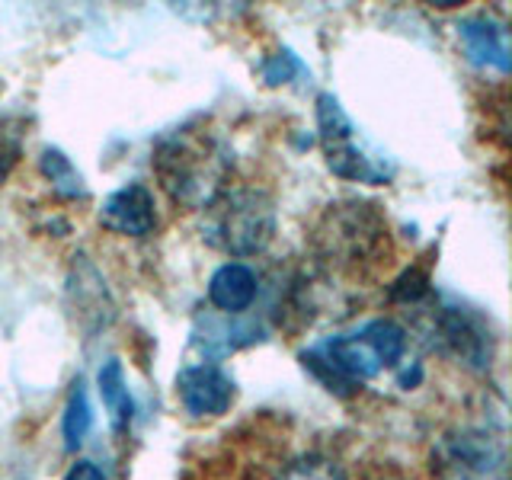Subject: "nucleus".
<instances>
[{
    "instance_id": "a211bd4d",
    "label": "nucleus",
    "mask_w": 512,
    "mask_h": 480,
    "mask_svg": "<svg viewBox=\"0 0 512 480\" xmlns=\"http://www.w3.org/2000/svg\"><path fill=\"white\" fill-rule=\"evenodd\" d=\"M263 80L269 87H279V84H288L295 74H301L304 71V64L298 61V55H292L288 48H282V52H276V55H269L266 61H263Z\"/></svg>"
},
{
    "instance_id": "4468645a",
    "label": "nucleus",
    "mask_w": 512,
    "mask_h": 480,
    "mask_svg": "<svg viewBox=\"0 0 512 480\" xmlns=\"http://www.w3.org/2000/svg\"><path fill=\"white\" fill-rule=\"evenodd\" d=\"M39 170L42 176L48 180V186H52L55 196L61 199H71V202H84L90 196V189L84 183V173H80L74 164H71V157L64 154L61 148H45L39 154Z\"/></svg>"
},
{
    "instance_id": "f257e3e1",
    "label": "nucleus",
    "mask_w": 512,
    "mask_h": 480,
    "mask_svg": "<svg viewBox=\"0 0 512 480\" xmlns=\"http://www.w3.org/2000/svg\"><path fill=\"white\" fill-rule=\"evenodd\" d=\"M154 173L173 202L205 212L231 183L234 154L208 128H176L154 148Z\"/></svg>"
},
{
    "instance_id": "9b49d317",
    "label": "nucleus",
    "mask_w": 512,
    "mask_h": 480,
    "mask_svg": "<svg viewBox=\"0 0 512 480\" xmlns=\"http://www.w3.org/2000/svg\"><path fill=\"white\" fill-rule=\"evenodd\" d=\"M458 39L464 55H468L471 64L477 68H493L506 74L512 64V48H509V29L506 23H500L496 16L477 13L468 16V20L458 23Z\"/></svg>"
},
{
    "instance_id": "0eeeda50",
    "label": "nucleus",
    "mask_w": 512,
    "mask_h": 480,
    "mask_svg": "<svg viewBox=\"0 0 512 480\" xmlns=\"http://www.w3.org/2000/svg\"><path fill=\"white\" fill-rule=\"evenodd\" d=\"M432 343L445 356L468 365L471 372H487L496 352L493 330L477 311L461 308V304H442L432 311Z\"/></svg>"
},
{
    "instance_id": "7ed1b4c3",
    "label": "nucleus",
    "mask_w": 512,
    "mask_h": 480,
    "mask_svg": "<svg viewBox=\"0 0 512 480\" xmlns=\"http://www.w3.org/2000/svg\"><path fill=\"white\" fill-rule=\"evenodd\" d=\"M279 228L276 199L260 186H228L205 208L202 237L228 256L263 253Z\"/></svg>"
},
{
    "instance_id": "6ab92c4d",
    "label": "nucleus",
    "mask_w": 512,
    "mask_h": 480,
    "mask_svg": "<svg viewBox=\"0 0 512 480\" xmlns=\"http://www.w3.org/2000/svg\"><path fill=\"white\" fill-rule=\"evenodd\" d=\"M426 295H429V279L423 276L420 269H407L404 276L391 285V298L404 301V304H416V301H423Z\"/></svg>"
},
{
    "instance_id": "f8f14e48",
    "label": "nucleus",
    "mask_w": 512,
    "mask_h": 480,
    "mask_svg": "<svg viewBox=\"0 0 512 480\" xmlns=\"http://www.w3.org/2000/svg\"><path fill=\"white\" fill-rule=\"evenodd\" d=\"M256 295H260V279L247 263H224L208 279V301L228 317L250 311Z\"/></svg>"
},
{
    "instance_id": "1a4fd4ad",
    "label": "nucleus",
    "mask_w": 512,
    "mask_h": 480,
    "mask_svg": "<svg viewBox=\"0 0 512 480\" xmlns=\"http://www.w3.org/2000/svg\"><path fill=\"white\" fill-rule=\"evenodd\" d=\"M68 301H71V311L77 314V324L84 330H100L109 324L112 314H116V304H112L103 272L96 269V263L84 253H77L74 263H71Z\"/></svg>"
},
{
    "instance_id": "ddd939ff",
    "label": "nucleus",
    "mask_w": 512,
    "mask_h": 480,
    "mask_svg": "<svg viewBox=\"0 0 512 480\" xmlns=\"http://www.w3.org/2000/svg\"><path fill=\"white\" fill-rule=\"evenodd\" d=\"M96 388H100L103 407L109 413L112 426H116L119 432H125L135 420V397H132V391H128V381H125L119 359L103 362V368L96 372Z\"/></svg>"
},
{
    "instance_id": "39448f33",
    "label": "nucleus",
    "mask_w": 512,
    "mask_h": 480,
    "mask_svg": "<svg viewBox=\"0 0 512 480\" xmlns=\"http://www.w3.org/2000/svg\"><path fill=\"white\" fill-rule=\"evenodd\" d=\"M439 480H512L506 432L490 423H464L436 436L429 448Z\"/></svg>"
},
{
    "instance_id": "6e6552de",
    "label": "nucleus",
    "mask_w": 512,
    "mask_h": 480,
    "mask_svg": "<svg viewBox=\"0 0 512 480\" xmlns=\"http://www.w3.org/2000/svg\"><path fill=\"white\" fill-rule=\"evenodd\" d=\"M176 397H180L186 413L205 420V416L228 413L237 397V388H234V378L224 372L221 365L192 362L176 372Z\"/></svg>"
},
{
    "instance_id": "9d476101",
    "label": "nucleus",
    "mask_w": 512,
    "mask_h": 480,
    "mask_svg": "<svg viewBox=\"0 0 512 480\" xmlns=\"http://www.w3.org/2000/svg\"><path fill=\"white\" fill-rule=\"evenodd\" d=\"M100 224L119 237H148L157 228V208L148 186L125 183L109 192L100 208Z\"/></svg>"
},
{
    "instance_id": "f03ea898",
    "label": "nucleus",
    "mask_w": 512,
    "mask_h": 480,
    "mask_svg": "<svg viewBox=\"0 0 512 480\" xmlns=\"http://www.w3.org/2000/svg\"><path fill=\"white\" fill-rule=\"evenodd\" d=\"M407 352V330L397 320H368L356 333L327 336L301 352L304 368L333 394H349L384 368H397Z\"/></svg>"
},
{
    "instance_id": "2eb2a0df",
    "label": "nucleus",
    "mask_w": 512,
    "mask_h": 480,
    "mask_svg": "<svg viewBox=\"0 0 512 480\" xmlns=\"http://www.w3.org/2000/svg\"><path fill=\"white\" fill-rule=\"evenodd\" d=\"M93 429V404H90V391L84 381H74V388L68 394V404H64L61 413V436H64V448L68 452H77L80 445L87 442Z\"/></svg>"
},
{
    "instance_id": "dca6fc26",
    "label": "nucleus",
    "mask_w": 512,
    "mask_h": 480,
    "mask_svg": "<svg viewBox=\"0 0 512 480\" xmlns=\"http://www.w3.org/2000/svg\"><path fill=\"white\" fill-rule=\"evenodd\" d=\"M26 148V122L20 116H0V189L10 180Z\"/></svg>"
},
{
    "instance_id": "423d86ee",
    "label": "nucleus",
    "mask_w": 512,
    "mask_h": 480,
    "mask_svg": "<svg viewBox=\"0 0 512 480\" xmlns=\"http://www.w3.org/2000/svg\"><path fill=\"white\" fill-rule=\"evenodd\" d=\"M314 244L320 256L340 266H356L362 260H372L378 253L388 224L375 212V205L365 202H340L330 205L327 215L320 218L314 231Z\"/></svg>"
},
{
    "instance_id": "aec40b11",
    "label": "nucleus",
    "mask_w": 512,
    "mask_h": 480,
    "mask_svg": "<svg viewBox=\"0 0 512 480\" xmlns=\"http://www.w3.org/2000/svg\"><path fill=\"white\" fill-rule=\"evenodd\" d=\"M64 480H106V474H103V468H100L96 461L80 458V461H74L71 468H68Z\"/></svg>"
},
{
    "instance_id": "f3484780",
    "label": "nucleus",
    "mask_w": 512,
    "mask_h": 480,
    "mask_svg": "<svg viewBox=\"0 0 512 480\" xmlns=\"http://www.w3.org/2000/svg\"><path fill=\"white\" fill-rule=\"evenodd\" d=\"M276 480H349L346 471L333 458L324 455H301L288 461Z\"/></svg>"
},
{
    "instance_id": "20e7f679",
    "label": "nucleus",
    "mask_w": 512,
    "mask_h": 480,
    "mask_svg": "<svg viewBox=\"0 0 512 480\" xmlns=\"http://www.w3.org/2000/svg\"><path fill=\"white\" fill-rule=\"evenodd\" d=\"M317 138L327 167L349 183L384 186L394 180V160L368 141L333 93L317 96Z\"/></svg>"
}]
</instances>
